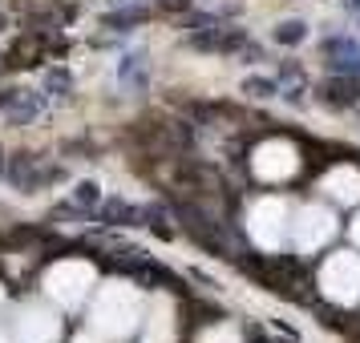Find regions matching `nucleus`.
Returning <instances> with one entry per match:
<instances>
[{"label":"nucleus","mask_w":360,"mask_h":343,"mask_svg":"<svg viewBox=\"0 0 360 343\" xmlns=\"http://www.w3.org/2000/svg\"><path fill=\"white\" fill-rule=\"evenodd\" d=\"M279 41H283V45H295V41H304V25H300V20L283 25V29H279Z\"/></svg>","instance_id":"11"},{"label":"nucleus","mask_w":360,"mask_h":343,"mask_svg":"<svg viewBox=\"0 0 360 343\" xmlns=\"http://www.w3.org/2000/svg\"><path fill=\"white\" fill-rule=\"evenodd\" d=\"M320 291L328 299H336V303H356L360 295V255H332L324 262V271H320Z\"/></svg>","instance_id":"2"},{"label":"nucleus","mask_w":360,"mask_h":343,"mask_svg":"<svg viewBox=\"0 0 360 343\" xmlns=\"http://www.w3.org/2000/svg\"><path fill=\"white\" fill-rule=\"evenodd\" d=\"M45 287H49V295L61 307H77L85 295H89V287H94V267L69 259V262L53 267L49 275H45Z\"/></svg>","instance_id":"4"},{"label":"nucleus","mask_w":360,"mask_h":343,"mask_svg":"<svg viewBox=\"0 0 360 343\" xmlns=\"http://www.w3.org/2000/svg\"><path fill=\"white\" fill-rule=\"evenodd\" d=\"M0 343H4V339H0Z\"/></svg>","instance_id":"15"},{"label":"nucleus","mask_w":360,"mask_h":343,"mask_svg":"<svg viewBox=\"0 0 360 343\" xmlns=\"http://www.w3.org/2000/svg\"><path fill=\"white\" fill-rule=\"evenodd\" d=\"M348 8H352V13H360V0H348Z\"/></svg>","instance_id":"13"},{"label":"nucleus","mask_w":360,"mask_h":343,"mask_svg":"<svg viewBox=\"0 0 360 343\" xmlns=\"http://www.w3.org/2000/svg\"><path fill=\"white\" fill-rule=\"evenodd\" d=\"M352 243L360 246V218H356V222H352Z\"/></svg>","instance_id":"12"},{"label":"nucleus","mask_w":360,"mask_h":343,"mask_svg":"<svg viewBox=\"0 0 360 343\" xmlns=\"http://www.w3.org/2000/svg\"><path fill=\"white\" fill-rule=\"evenodd\" d=\"M324 190L336 198V202H348V206H352V202H360V174L348 170V166H344V170H332L324 178Z\"/></svg>","instance_id":"8"},{"label":"nucleus","mask_w":360,"mask_h":343,"mask_svg":"<svg viewBox=\"0 0 360 343\" xmlns=\"http://www.w3.org/2000/svg\"><path fill=\"white\" fill-rule=\"evenodd\" d=\"M146 343H174V323H170V315H154V323H150V335Z\"/></svg>","instance_id":"9"},{"label":"nucleus","mask_w":360,"mask_h":343,"mask_svg":"<svg viewBox=\"0 0 360 343\" xmlns=\"http://www.w3.org/2000/svg\"><path fill=\"white\" fill-rule=\"evenodd\" d=\"M292 234H295V246L300 250H316V246H324L332 234H336V218L320 206H304L300 218L292 222Z\"/></svg>","instance_id":"6"},{"label":"nucleus","mask_w":360,"mask_h":343,"mask_svg":"<svg viewBox=\"0 0 360 343\" xmlns=\"http://www.w3.org/2000/svg\"><path fill=\"white\" fill-rule=\"evenodd\" d=\"M138 315H142V299L138 291H130L126 283H110L101 287L98 299H94V311H89V323L101 339H126L134 327H138Z\"/></svg>","instance_id":"1"},{"label":"nucleus","mask_w":360,"mask_h":343,"mask_svg":"<svg viewBox=\"0 0 360 343\" xmlns=\"http://www.w3.org/2000/svg\"><path fill=\"white\" fill-rule=\"evenodd\" d=\"M288 227H292L288 202H279V198L255 202V210H251V238H255L263 250H279L283 238H288Z\"/></svg>","instance_id":"3"},{"label":"nucleus","mask_w":360,"mask_h":343,"mask_svg":"<svg viewBox=\"0 0 360 343\" xmlns=\"http://www.w3.org/2000/svg\"><path fill=\"white\" fill-rule=\"evenodd\" d=\"M61 331V319L45 307H25L17 319V343H53Z\"/></svg>","instance_id":"7"},{"label":"nucleus","mask_w":360,"mask_h":343,"mask_svg":"<svg viewBox=\"0 0 360 343\" xmlns=\"http://www.w3.org/2000/svg\"><path fill=\"white\" fill-rule=\"evenodd\" d=\"M251 170H255V178L263 182H279V178H292L295 170H300V149L292 142H263L255 149V158H251Z\"/></svg>","instance_id":"5"},{"label":"nucleus","mask_w":360,"mask_h":343,"mask_svg":"<svg viewBox=\"0 0 360 343\" xmlns=\"http://www.w3.org/2000/svg\"><path fill=\"white\" fill-rule=\"evenodd\" d=\"M0 299H4V295H0Z\"/></svg>","instance_id":"14"},{"label":"nucleus","mask_w":360,"mask_h":343,"mask_svg":"<svg viewBox=\"0 0 360 343\" xmlns=\"http://www.w3.org/2000/svg\"><path fill=\"white\" fill-rule=\"evenodd\" d=\"M198 343H239V339H235V331H231V327H214V331H207Z\"/></svg>","instance_id":"10"}]
</instances>
